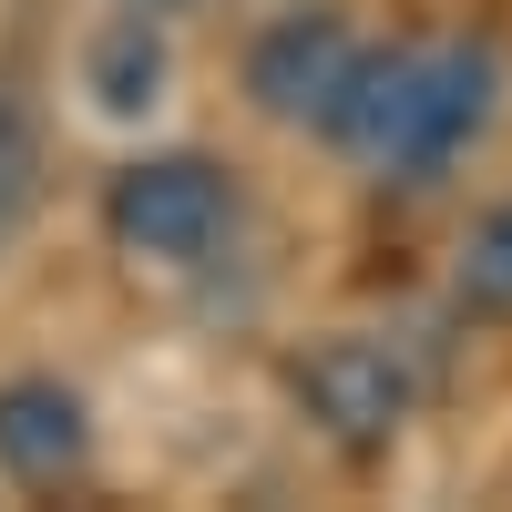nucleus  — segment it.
<instances>
[{"label":"nucleus","mask_w":512,"mask_h":512,"mask_svg":"<svg viewBox=\"0 0 512 512\" xmlns=\"http://www.w3.org/2000/svg\"><path fill=\"white\" fill-rule=\"evenodd\" d=\"M492 93H502V62L482 52V41L359 52V72L338 82V103H328L318 134H338L349 154H369L379 175H400V185H431L441 164L492 123Z\"/></svg>","instance_id":"obj_1"},{"label":"nucleus","mask_w":512,"mask_h":512,"mask_svg":"<svg viewBox=\"0 0 512 512\" xmlns=\"http://www.w3.org/2000/svg\"><path fill=\"white\" fill-rule=\"evenodd\" d=\"M103 226H113L123 256H144V267H195V256L226 246L236 185H226L205 154H144V164H123V175H113Z\"/></svg>","instance_id":"obj_2"},{"label":"nucleus","mask_w":512,"mask_h":512,"mask_svg":"<svg viewBox=\"0 0 512 512\" xmlns=\"http://www.w3.org/2000/svg\"><path fill=\"white\" fill-rule=\"evenodd\" d=\"M297 410L318 420V431L338 451H379V441H400V420H410V369L400 349H379V338H308L297 349Z\"/></svg>","instance_id":"obj_3"},{"label":"nucleus","mask_w":512,"mask_h":512,"mask_svg":"<svg viewBox=\"0 0 512 512\" xmlns=\"http://www.w3.org/2000/svg\"><path fill=\"white\" fill-rule=\"evenodd\" d=\"M359 72V31L349 11H328V0H308V11H287L256 31V52H246V93L256 113H277V123H328L338 103V82Z\"/></svg>","instance_id":"obj_4"},{"label":"nucleus","mask_w":512,"mask_h":512,"mask_svg":"<svg viewBox=\"0 0 512 512\" xmlns=\"http://www.w3.org/2000/svg\"><path fill=\"white\" fill-rule=\"evenodd\" d=\"M93 461V420L62 379H0V472L21 492H62Z\"/></svg>","instance_id":"obj_5"},{"label":"nucleus","mask_w":512,"mask_h":512,"mask_svg":"<svg viewBox=\"0 0 512 512\" xmlns=\"http://www.w3.org/2000/svg\"><path fill=\"white\" fill-rule=\"evenodd\" d=\"M164 31H154V11H123L103 41H93V62H82V82H93V103L103 113H154L164 103Z\"/></svg>","instance_id":"obj_6"},{"label":"nucleus","mask_w":512,"mask_h":512,"mask_svg":"<svg viewBox=\"0 0 512 512\" xmlns=\"http://www.w3.org/2000/svg\"><path fill=\"white\" fill-rule=\"evenodd\" d=\"M31 205H41V123L21 93H0V246L31 226Z\"/></svg>","instance_id":"obj_7"},{"label":"nucleus","mask_w":512,"mask_h":512,"mask_svg":"<svg viewBox=\"0 0 512 512\" xmlns=\"http://www.w3.org/2000/svg\"><path fill=\"white\" fill-rule=\"evenodd\" d=\"M461 297L492 308V318H512V195L492 205L472 236H461Z\"/></svg>","instance_id":"obj_8"},{"label":"nucleus","mask_w":512,"mask_h":512,"mask_svg":"<svg viewBox=\"0 0 512 512\" xmlns=\"http://www.w3.org/2000/svg\"><path fill=\"white\" fill-rule=\"evenodd\" d=\"M123 11H185V0H123Z\"/></svg>","instance_id":"obj_9"}]
</instances>
